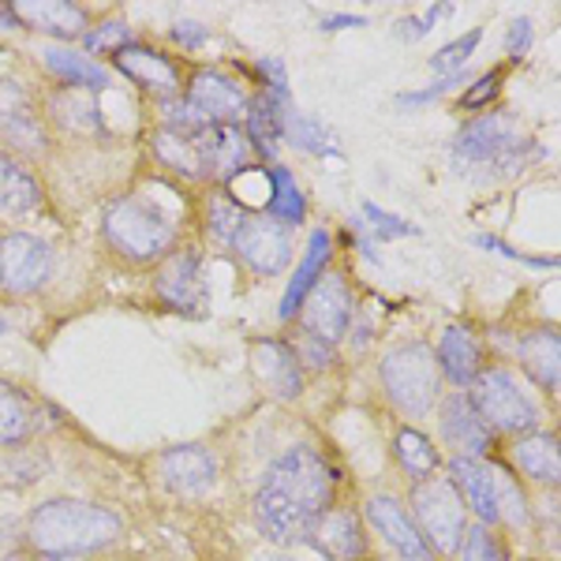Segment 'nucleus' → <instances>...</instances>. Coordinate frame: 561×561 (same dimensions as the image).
Masks as SVG:
<instances>
[{"label": "nucleus", "instance_id": "9", "mask_svg": "<svg viewBox=\"0 0 561 561\" xmlns=\"http://www.w3.org/2000/svg\"><path fill=\"white\" fill-rule=\"evenodd\" d=\"M352 314H356V300H352L348 280L337 274V270H325V274L314 280V288L307 293V300L300 307V325L307 337L322 341V345H337L348 333Z\"/></svg>", "mask_w": 561, "mask_h": 561}, {"label": "nucleus", "instance_id": "29", "mask_svg": "<svg viewBox=\"0 0 561 561\" xmlns=\"http://www.w3.org/2000/svg\"><path fill=\"white\" fill-rule=\"evenodd\" d=\"M42 65L60 83V90H90V94H98V90L108 87V71L87 53L49 45V49H42Z\"/></svg>", "mask_w": 561, "mask_h": 561}, {"label": "nucleus", "instance_id": "49", "mask_svg": "<svg viewBox=\"0 0 561 561\" xmlns=\"http://www.w3.org/2000/svg\"><path fill=\"white\" fill-rule=\"evenodd\" d=\"M356 26H367L364 15H345V12H333V15H325L322 20V31H356Z\"/></svg>", "mask_w": 561, "mask_h": 561}, {"label": "nucleus", "instance_id": "37", "mask_svg": "<svg viewBox=\"0 0 561 561\" xmlns=\"http://www.w3.org/2000/svg\"><path fill=\"white\" fill-rule=\"evenodd\" d=\"M285 135H288V139H293V147H300L304 153H314V158H341L337 139H333L330 128L314 121V116L288 113V121H285Z\"/></svg>", "mask_w": 561, "mask_h": 561}, {"label": "nucleus", "instance_id": "6", "mask_svg": "<svg viewBox=\"0 0 561 561\" xmlns=\"http://www.w3.org/2000/svg\"><path fill=\"white\" fill-rule=\"evenodd\" d=\"M472 404L483 415V423L505 438H520V434L539 431V404L531 401V393L517 382L510 367H483L472 382Z\"/></svg>", "mask_w": 561, "mask_h": 561}, {"label": "nucleus", "instance_id": "43", "mask_svg": "<svg viewBox=\"0 0 561 561\" xmlns=\"http://www.w3.org/2000/svg\"><path fill=\"white\" fill-rule=\"evenodd\" d=\"M497 90H502V68H494V71H486V76H479L472 87L460 94V108H468V113H476V108H483V105H491L494 98H497Z\"/></svg>", "mask_w": 561, "mask_h": 561}, {"label": "nucleus", "instance_id": "38", "mask_svg": "<svg viewBox=\"0 0 561 561\" xmlns=\"http://www.w3.org/2000/svg\"><path fill=\"white\" fill-rule=\"evenodd\" d=\"M460 561H510V547L486 524H468L465 542H460Z\"/></svg>", "mask_w": 561, "mask_h": 561}, {"label": "nucleus", "instance_id": "51", "mask_svg": "<svg viewBox=\"0 0 561 561\" xmlns=\"http://www.w3.org/2000/svg\"><path fill=\"white\" fill-rule=\"evenodd\" d=\"M259 561H296L293 554H285V550H277V554H262Z\"/></svg>", "mask_w": 561, "mask_h": 561}, {"label": "nucleus", "instance_id": "18", "mask_svg": "<svg viewBox=\"0 0 561 561\" xmlns=\"http://www.w3.org/2000/svg\"><path fill=\"white\" fill-rule=\"evenodd\" d=\"M449 483L457 486L460 502H465L468 517H476V524L494 528L497 520V494H494V476H491V460L479 457H449L446 465Z\"/></svg>", "mask_w": 561, "mask_h": 561}, {"label": "nucleus", "instance_id": "54", "mask_svg": "<svg viewBox=\"0 0 561 561\" xmlns=\"http://www.w3.org/2000/svg\"><path fill=\"white\" fill-rule=\"evenodd\" d=\"M558 446H561V434H558Z\"/></svg>", "mask_w": 561, "mask_h": 561}, {"label": "nucleus", "instance_id": "7", "mask_svg": "<svg viewBox=\"0 0 561 561\" xmlns=\"http://www.w3.org/2000/svg\"><path fill=\"white\" fill-rule=\"evenodd\" d=\"M409 513L420 524L423 539L434 547L438 558H454L465 542L468 531V510L460 502L457 486L449 483V476H431L412 483L409 491Z\"/></svg>", "mask_w": 561, "mask_h": 561}, {"label": "nucleus", "instance_id": "40", "mask_svg": "<svg viewBox=\"0 0 561 561\" xmlns=\"http://www.w3.org/2000/svg\"><path fill=\"white\" fill-rule=\"evenodd\" d=\"M83 45H87V57H94V53H113L116 57L124 45H131V34L121 20H105V23L90 26L83 34Z\"/></svg>", "mask_w": 561, "mask_h": 561}, {"label": "nucleus", "instance_id": "44", "mask_svg": "<svg viewBox=\"0 0 561 561\" xmlns=\"http://www.w3.org/2000/svg\"><path fill=\"white\" fill-rule=\"evenodd\" d=\"M476 243H479V248H486V251H497V255H505V259H513V262H524V266H531V270H558L561 266V255H524V251L510 248L505 240L483 237V232L476 237Z\"/></svg>", "mask_w": 561, "mask_h": 561}, {"label": "nucleus", "instance_id": "39", "mask_svg": "<svg viewBox=\"0 0 561 561\" xmlns=\"http://www.w3.org/2000/svg\"><path fill=\"white\" fill-rule=\"evenodd\" d=\"M479 42H483V31H479V26H476V31H468V34H460V38H454V42H446L431 57V71H438V79L460 76L468 60H472V53L479 49Z\"/></svg>", "mask_w": 561, "mask_h": 561}, {"label": "nucleus", "instance_id": "23", "mask_svg": "<svg viewBox=\"0 0 561 561\" xmlns=\"http://www.w3.org/2000/svg\"><path fill=\"white\" fill-rule=\"evenodd\" d=\"M330 259H333L330 229H314L311 237H307L300 266H296V274L288 277V288H285V296H280V307H277V319L280 322H288V319H296V314H300V307L307 300V293L314 288V280H319L325 270H330Z\"/></svg>", "mask_w": 561, "mask_h": 561}, {"label": "nucleus", "instance_id": "27", "mask_svg": "<svg viewBox=\"0 0 561 561\" xmlns=\"http://www.w3.org/2000/svg\"><path fill=\"white\" fill-rule=\"evenodd\" d=\"M288 108L285 102H277L274 94H266V90H259V94H251L248 102V113H243V131H248L251 147H255V158H277V147L280 139H285V121H288Z\"/></svg>", "mask_w": 561, "mask_h": 561}, {"label": "nucleus", "instance_id": "47", "mask_svg": "<svg viewBox=\"0 0 561 561\" xmlns=\"http://www.w3.org/2000/svg\"><path fill=\"white\" fill-rule=\"evenodd\" d=\"M173 42L180 49H198V45L210 42V26L198 23V20H176L173 23Z\"/></svg>", "mask_w": 561, "mask_h": 561}, {"label": "nucleus", "instance_id": "24", "mask_svg": "<svg viewBox=\"0 0 561 561\" xmlns=\"http://www.w3.org/2000/svg\"><path fill=\"white\" fill-rule=\"evenodd\" d=\"M434 359H438V370L442 378H449L454 386H472L479 378V370H483V345H479L476 330H468V325H446L438 337V352H434Z\"/></svg>", "mask_w": 561, "mask_h": 561}, {"label": "nucleus", "instance_id": "5", "mask_svg": "<svg viewBox=\"0 0 561 561\" xmlns=\"http://www.w3.org/2000/svg\"><path fill=\"white\" fill-rule=\"evenodd\" d=\"M378 378H382L389 404L409 420H423L442 401L438 359L423 341H404V345L389 348L378 364Z\"/></svg>", "mask_w": 561, "mask_h": 561}, {"label": "nucleus", "instance_id": "13", "mask_svg": "<svg viewBox=\"0 0 561 561\" xmlns=\"http://www.w3.org/2000/svg\"><path fill=\"white\" fill-rule=\"evenodd\" d=\"M232 251H237L251 274L277 277L293 262V229L274 221L270 214H248Z\"/></svg>", "mask_w": 561, "mask_h": 561}, {"label": "nucleus", "instance_id": "48", "mask_svg": "<svg viewBox=\"0 0 561 561\" xmlns=\"http://www.w3.org/2000/svg\"><path fill=\"white\" fill-rule=\"evenodd\" d=\"M296 356H300V364L314 367V370H322V367L333 364V348L322 345V341H314V337H307V333H304L300 345H296Z\"/></svg>", "mask_w": 561, "mask_h": 561}, {"label": "nucleus", "instance_id": "32", "mask_svg": "<svg viewBox=\"0 0 561 561\" xmlns=\"http://www.w3.org/2000/svg\"><path fill=\"white\" fill-rule=\"evenodd\" d=\"M34 427H38V420H34L31 397H26L20 386L0 378V446H8V449L26 446Z\"/></svg>", "mask_w": 561, "mask_h": 561}, {"label": "nucleus", "instance_id": "31", "mask_svg": "<svg viewBox=\"0 0 561 561\" xmlns=\"http://www.w3.org/2000/svg\"><path fill=\"white\" fill-rule=\"evenodd\" d=\"M255 161V147H251L243 124H217L214 131V180L229 184V180L243 176Z\"/></svg>", "mask_w": 561, "mask_h": 561}, {"label": "nucleus", "instance_id": "30", "mask_svg": "<svg viewBox=\"0 0 561 561\" xmlns=\"http://www.w3.org/2000/svg\"><path fill=\"white\" fill-rule=\"evenodd\" d=\"M393 460H397V468L412 479V483L438 476L442 465H446L442 454H438V446H434V442L420 427H412V423H401V427H397V434H393Z\"/></svg>", "mask_w": 561, "mask_h": 561}, {"label": "nucleus", "instance_id": "35", "mask_svg": "<svg viewBox=\"0 0 561 561\" xmlns=\"http://www.w3.org/2000/svg\"><path fill=\"white\" fill-rule=\"evenodd\" d=\"M248 214L251 210L240 203V198H232L225 187H217L210 195V203H206V232H210V240L217 248H232V243H237Z\"/></svg>", "mask_w": 561, "mask_h": 561}, {"label": "nucleus", "instance_id": "17", "mask_svg": "<svg viewBox=\"0 0 561 561\" xmlns=\"http://www.w3.org/2000/svg\"><path fill=\"white\" fill-rule=\"evenodd\" d=\"M113 60H116V68L131 79V83H139L147 94L158 98V102H176L180 90H184V76H180L176 60L165 57V53H158V49H150V45L131 42V45H124Z\"/></svg>", "mask_w": 561, "mask_h": 561}, {"label": "nucleus", "instance_id": "53", "mask_svg": "<svg viewBox=\"0 0 561 561\" xmlns=\"http://www.w3.org/2000/svg\"><path fill=\"white\" fill-rule=\"evenodd\" d=\"M8 330V325H4V319H0V333H4Z\"/></svg>", "mask_w": 561, "mask_h": 561}, {"label": "nucleus", "instance_id": "42", "mask_svg": "<svg viewBox=\"0 0 561 561\" xmlns=\"http://www.w3.org/2000/svg\"><path fill=\"white\" fill-rule=\"evenodd\" d=\"M454 12H457L454 4H431L423 15H404V20L397 23V34H401L404 42H420V38H427L434 23L446 20V15H454Z\"/></svg>", "mask_w": 561, "mask_h": 561}, {"label": "nucleus", "instance_id": "26", "mask_svg": "<svg viewBox=\"0 0 561 561\" xmlns=\"http://www.w3.org/2000/svg\"><path fill=\"white\" fill-rule=\"evenodd\" d=\"M42 203H45L42 180L31 173L26 161H20L12 150L0 147V214L31 217L34 210H42Z\"/></svg>", "mask_w": 561, "mask_h": 561}, {"label": "nucleus", "instance_id": "45", "mask_svg": "<svg viewBox=\"0 0 561 561\" xmlns=\"http://www.w3.org/2000/svg\"><path fill=\"white\" fill-rule=\"evenodd\" d=\"M259 76H262V83H266V94H274L277 102H293L288 98V76H285V65H280L277 57H266V60H259Z\"/></svg>", "mask_w": 561, "mask_h": 561}, {"label": "nucleus", "instance_id": "33", "mask_svg": "<svg viewBox=\"0 0 561 561\" xmlns=\"http://www.w3.org/2000/svg\"><path fill=\"white\" fill-rule=\"evenodd\" d=\"M491 476H494V494H497V520L510 531H524L531 524V502L524 494V483L517 479L510 465L491 457Z\"/></svg>", "mask_w": 561, "mask_h": 561}, {"label": "nucleus", "instance_id": "20", "mask_svg": "<svg viewBox=\"0 0 561 561\" xmlns=\"http://www.w3.org/2000/svg\"><path fill=\"white\" fill-rule=\"evenodd\" d=\"M307 542H311L325 561H364L367 558V528H364V520H359V513L345 510V505H333V510L314 524Z\"/></svg>", "mask_w": 561, "mask_h": 561}, {"label": "nucleus", "instance_id": "11", "mask_svg": "<svg viewBox=\"0 0 561 561\" xmlns=\"http://www.w3.org/2000/svg\"><path fill=\"white\" fill-rule=\"evenodd\" d=\"M53 248L34 232H4L0 237V288L12 296L38 293L53 277Z\"/></svg>", "mask_w": 561, "mask_h": 561}, {"label": "nucleus", "instance_id": "21", "mask_svg": "<svg viewBox=\"0 0 561 561\" xmlns=\"http://www.w3.org/2000/svg\"><path fill=\"white\" fill-rule=\"evenodd\" d=\"M158 476H161V483L176 494H203L217 483V457H214V449L195 446V442L173 446L161 454Z\"/></svg>", "mask_w": 561, "mask_h": 561}, {"label": "nucleus", "instance_id": "19", "mask_svg": "<svg viewBox=\"0 0 561 561\" xmlns=\"http://www.w3.org/2000/svg\"><path fill=\"white\" fill-rule=\"evenodd\" d=\"M251 364H255L259 382L280 401H296L304 393V364L293 345L277 337H259L251 345Z\"/></svg>", "mask_w": 561, "mask_h": 561}, {"label": "nucleus", "instance_id": "4", "mask_svg": "<svg viewBox=\"0 0 561 561\" xmlns=\"http://www.w3.org/2000/svg\"><path fill=\"white\" fill-rule=\"evenodd\" d=\"M542 147L513 128L505 116H476L454 139V165L468 176H513Z\"/></svg>", "mask_w": 561, "mask_h": 561}, {"label": "nucleus", "instance_id": "12", "mask_svg": "<svg viewBox=\"0 0 561 561\" xmlns=\"http://www.w3.org/2000/svg\"><path fill=\"white\" fill-rule=\"evenodd\" d=\"M153 296L180 314H203L210 304V285L203 274V259L195 251H173L153 270Z\"/></svg>", "mask_w": 561, "mask_h": 561}, {"label": "nucleus", "instance_id": "14", "mask_svg": "<svg viewBox=\"0 0 561 561\" xmlns=\"http://www.w3.org/2000/svg\"><path fill=\"white\" fill-rule=\"evenodd\" d=\"M364 513H367L370 528L386 539V547L401 561H442L434 554L431 542L423 539V531H420V524L412 520L409 505H404L397 494H370Z\"/></svg>", "mask_w": 561, "mask_h": 561}, {"label": "nucleus", "instance_id": "46", "mask_svg": "<svg viewBox=\"0 0 561 561\" xmlns=\"http://www.w3.org/2000/svg\"><path fill=\"white\" fill-rule=\"evenodd\" d=\"M531 31H536V26H531L528 15H517V20H510V26H505V53H510L513 60L531 49Z\"/></svg>", "mask_w": 561, "mask_h": 561}, {"label": "nucleus", "instance_id": "10", "mask_svg": "<svg viewBox=\"0 0 561 561\" xmlns=\"http://www.w3.org/2000/svg\"><path fill=\"white\" fill-rule=\"evenodd\" d=\"M184 105L198 124H240L248 113L251 94L243 90L237 79L225 76L217 68H195L184 83Z\"/></svg>", "mask_w": 561, "mask_h": 561}, {"label": "nucleus", "instance_id": "15", "mask_svg": "<svg viewBox=\"0 0 561 561\" xmlns=\"http://www.w3.org/2000/svg\"><path fill=\"white\" fill-rule=\"evenodd\" d=\"M0 142L20 153H45L49 135H45L42 113L31 102V90L20 79H0Z\"/></svg>", "mask_w": 561, "mask_h": 561}, {"label": "nucleus", "instance_id": "2", "mask_svg": "<svg viewBox=\"0 0 561 561\" xmlns=\"http://www.w3.org/2000/svg\"><path fill=\"white\" fill-rule=\"evenodd\" d=\"M121 536V513L98 502H83V497H49V502L34 505L23 528V542H31L34 554L53 561L98 554V550L113 547Z\"/></svg>", "mask_w": 561, "mask_h": 561}, {"label": "nucleus", "instance_id": "28", "mask_svg": "<svg viewBox=\"0 0 561 561\" xmlns=\"http://www.w3.org/2000/svg\"><path fill=\"white\" fill-rule=\"evenodd\" d=\"M517 364L536 386H561V333L558 330L520 333Z\"/></svg>", "mask_w": 561, "mask_h": 561}, {"label": "nucleus", "instance_id": "36", "mask_svg": "<svg viewBox=\"0 0 561 561\" xmlns=\"http://www.w3.org/2000/svg\"><path fill=\"white\" fill-rule=\"evenodd\" d=\"M53 121L65 124L68 131H102V108L98 94L90 90H57L53 98Z\"/></svg>", "mask_w": 561, "mask_h": 561}, {"label": "nucleus", "instance_id": "41", "mask_svg": "<svg viewBox=\"0 0 561 561\" xmlns=\"http://www.w3.org/2000/svg\"><path fill=\"white\" fill-rule=\"evenodd\" d=\"M364 217H367V225L375 229V237L378 240H397V237H420V229H415L412 221H404L401 214H389L382 210V206H375L370 198H364Z\"/></svg>", "mask_w": 561, "mask_h": 561}, {"label": "nucleus", "instance_id": "25", "mask_svg": "<svg viewBox=\"0 0 561 561\" xmlns=\"http://www.w3.org/2000/svg\"><path fill=\"white\" fill-rule=\"evenodd\" d=\"M15 15H20L23 26L60 42L83 38L90 31V12L79 4H68V0H23V4H15Z\"/></svg>", "mask_w": 561, "mask_h": 561}, {"label": "nucleus", "instance_id": "8", "mask_svg": "<svg viewBox=\"0 0 561 561\" xmlns=\"http://www.w3.org/2000/svg\"><path fill=\"white\" fill-rule=\"evenodd\" d=\"M214 124H158L150 135V153L161 169L180 180H214Z\"/></svg>", "mask_w": 561, "mask_h": 561}, {"label": "nucleus", "instance_id": "22", "mask_svg": "<svg viewBox=\"0 0 561 561\" xmlns=\"http://www.w3.org/2000/svg\"><path fill=\"white\" fill-rule=\"evenodd\" d=\"M510 460H513V472H517V479H524V483L561 491V446H558V434H547V431L520 434V438H513Z\"/></svg>", "mask_w": 561, "mask_h": 561}, {"label": "nucleus", "instance_id": "3", "mask_svg": "<svg viewBox=\"0 0 561 561\" xmlns=\"http://www.w3.org/2000/svg\"><path fill=\"white\" fill-rule=\"evenodd\" d=\"M176 206H169L161 195L128 192L105 206L102 237L116 255H124L128 262H161L176 251Z\"/></svg>", "mask_w": 561, "mask_h": 561}, {"label": "nucleus", "instance_id": "34", "mask_svg": "<svg viewBox=\"0 0 561 561\" xmlns=\"http://www.w3.org/2000/svg\"><path fill=\"white\" fill-rule=\"evenodd\" d=\"M266 184H270V195H266V210L262 214H270L274 221L288 225V229L300 225L307 217V195L300 192V184H296L293 169L274 165L266 173Z\"/></svg>", "mask_w": 561, "mask_h": 561}, {"label": "nucleus", "instance_id": "16", "mask_svg": "<svg viewBox=\"0 0 561 561\" xmlns=\"http://www.w3.org/2000/svg\"><path fill=\"white\" fill-rule=\"evenodd\" d=\"M438 423H442V438L454 449V457H479V460L494 457V431L483 423V415H479L468 393L442 397Z\"/></svg>", "mask_w": 561, "mask_h": 561}, {"label": "nucleus", "instance_id": "50", "mask_svg": "<svg viewBox=\"0 0 561 561\" xmlns=\"http://www.w3.org/2000/svg\"><path fill=\"white\" fill-rule=\"evenodd\" d=\"M0 26H4V31H23L20 15H15V4H0Z\"/></svg>", "mask_w": 561, "mask_h": 561}, {"label": "nucleus", "instance_id": "1", "mask_svg": "<svg viewBox=\"0 0 561 561\" xmlns=\"http://www.w3.org/2000/svg\"><path fill=\"white\" fill-rule=\"evenodd\" d=\"M337 502V472L314 446L285 449L262 476L251 517L274 547H300Z\"/></svg>", "mask_w": 561, "mask_h": 561}, {"label": "nucleus", "instance_id": "52", "mask_svg": "<svg viewBox=\"0 0 561 561\" xmlns=\"http://www.w3.org/2000/svg\"><path fill=\"white\" fill-rule=\"evenodd\" d=\"M0 561H31L26 554H8V558H0Z\"/></svg>", "mask_w": 561, "mask_h": 561}]
</instances>
